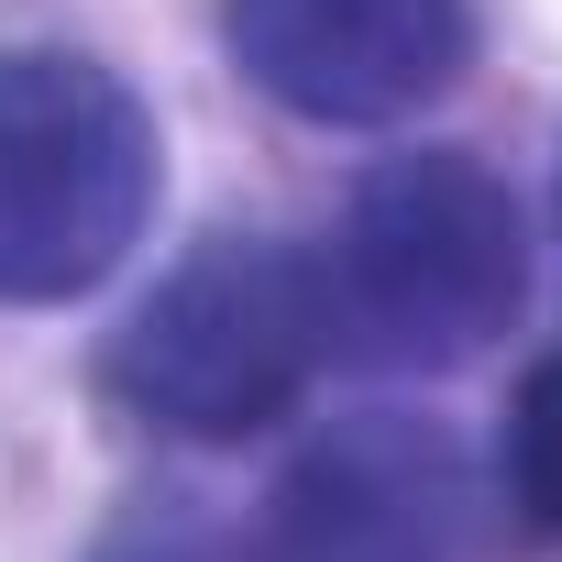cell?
<instances>
[{
  "label": "cell",
  "instance_id": "52a82bcc",
  "mask_svg": "<svg viewBox=\"0 0 562 562\" xmlns=\"http://www.w3.org/2000/svg\"><path fill=\"white\" fill-rule=\"evenodd\" d=\"M89 562H199V551H188L177 529H122V540H100Z\"/></svg>",
  "mask_w": 562,
  "mask_h": 562
},
{
  "label": "cell",
  "instance_id": "8992f818",
  "mask_svg": "<svg viewBox=\"0 0 562 562\" xmlns=\"http://www.w3.org/2000/svg\"><path fill=\"white\" fill-rule=\"evenodd\" d=\"M507 507L540 540H562V353H540L507 408Z\"/></svg>",
  "mask_w": 562,
  "mask_h": 562
},
{
  "label": "cell",
  "instance_id": "6da1fadb",
  "mask_svg": "<svg viewBox=\"0 0 562 562\" xmlns=\"http://www.w3.org/2000/svg\"><path fill=\"white\" fill-rule=\"evenodd\" d=\"M310 288H321V331L331 353L353 364H386V375H441V364H474L518 299H529V232H518V199L496 166L474 155H386L331 243L310 254Z\"/></svg>",
  "mask_w": 562,
  "mask_h": 562
},
{
  "label": "cell",
  "instance_id": "7a4b0ae2",
  "mask_svg": "<svg viewBox=\"0 0 562 562\" xmlns=\"http://www.w3.org/2000/svg\"><path fill=\"white\" fill-rule=\"evenodd\" d=\"M155 177V111L100 56H0V299H89L144 243Z\"/></svg>",
  "mask_w": 562,
  "mask_h": 562
},
{
  "label": "cell",
  "instance_id": "5b68a950",
  "mask_svg": "<svg viewBox=\"0 0 562 562\" xmlns=\"http://www.w3.org/2000/svg\"><path fill=\"white\" fill-rule=\"evenodd\" d=\"M463 551V463L430 419H342L265 496L243 562H452Z\"/></svg>",
  "mask_w": 562,
  "mask_h": 562
},
{
  "label": "cell",
  "instance_id": "3957f363",
  "mask_svg": "<svg viewBox=\"0 0 562 562\" xmlns=\"http://www.w3.org/2000/svg\"><path fill=\"white\" fill-rule=\"evenodd\" d=\"M331 331H321V288L310 254L221 232L199 243L166 288L122 321L111 342V397L177 441H243L265 419H288L321 375Z\"/></svg>",
  "mask_w": 562,
  "mask_h": 562
},
{
  "label": "cell",
  "instance_id": "277c9868",
  "mask_svg": "<svg viewBox=\"0 0 562 562\" xmlns=\"http://www.w3.org/2000/svg\"><path fill=\"white\" fill-rule=\"evenodd\" d=\"M221 23L299 122H408L474 56V0H221Z\"/></svg>",
  "mask_w": 562,
  "mask_h": 562
}]
</instances>
